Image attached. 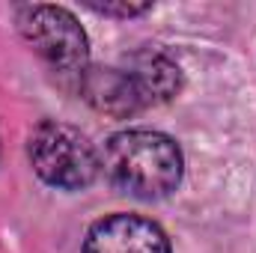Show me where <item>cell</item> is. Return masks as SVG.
<instances>
[{"instance_id":"obj_1","label":"cell","mask_w":256,"mask_h":253,"mask_svg":"<svg viewBox=\"0 0 256 253\" xmlns=\"http://www.w3.org/2000/svg\"><path fill=\"white\" fill-rule=\"evenodd\" d=\"M182 149L161 131L131 128L114 134L102 149L104 179L128 196L161 200L182 182Z\"/></svg>"},{"instance_id":"obj_2","label":"cell","mask_w":256,"mask_h":253,"mask_svg":"<svg viewBox=\"0 0 256 253\" xmlns=\"http://www.w3.org/2000/svg\"><path fill=\"white\" fill-rule=\"evenodd\" d=\"M27 155L42 182L63 190H80L96 182L102 170V155L86 134L66 122H39L30 131Z\"/></svg>"},{"instance_id":"obj_3","label":"cell","mask_w":256,"mask_h":253,"mask_svg":"<svg viewBox=\"0 0 256 253\" xmlns=\"http://www.w3.org/2000/svg\"><path fill=\"white\" fill-rule=\"evenodd\" d=\"M18 30L24 42L57 72H84L90 60V42L78 18L63 6H24L18 15Z\"/></svg>"},{"instance_id":"obj_4","label":"cell","mask_w":256,"mask_h":253,"mask_svg":"<svg viewBox=\"0 0 256 253\" xmlns=\"http://www.w3.org/2000/svg\"><path fill=\"white\" fill-rule=\"evenodd\" d=\"M84 253H170V238L140 214H110L90 226Z\"/></svg>"},{"instance_id":"obj_5","label":"cell","mask_w":256,"mask_h":253,"mask_svg":"<svg viewBox=\"0 0 256 253\" xmlns=\"http://www.w3.org/2000/svg\"><path fill=\"white\" fill-rule=\"evenodd\" d=\"M80 96L102 114L128 120L143 110V102L137 96L134 80L128 78L126 68H102L86 66L80 72Z\"/></svg>"},{"instance_id":"obj_6","label":"cell","mask_w":256,"mask_h":253,"mask_svg":"<svg viewBox=\"0 0 256 253\" xmlns=\"http://www.w3.org/2000/svg\"><path fill=\"white\" fill-rule=\"evenodd\" d=\"M128 78L137 86V96L143 102V108L149 104H164L173 96H179L182 90V72L170 57L158 54V51H140L128 57Z\"/></svg>"},{"instance_id":"obj_7","label":"cell","mask_w":256,"mask_h":253,"mask_svg":"<svg viewBox=\"0 0 256 253\" xmlns=\"http://www.w3.org/2000/svg\"><path fill=\"white\" fill-rule=\"evenodd\" d=\"M90 9L102 12V15H116V18H134V15H143L152 3L146 0H86Z\"/></svg>"}]
</instances>
